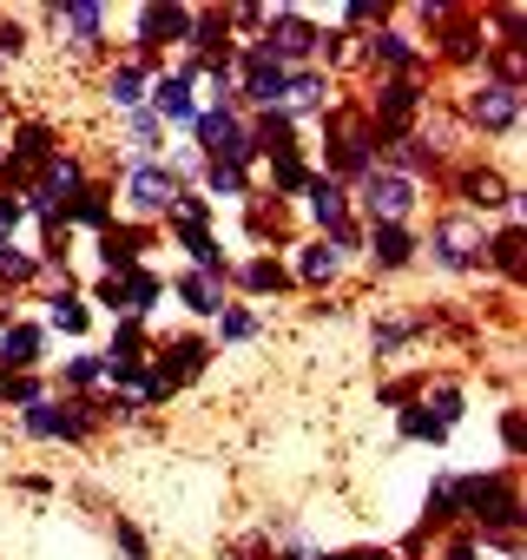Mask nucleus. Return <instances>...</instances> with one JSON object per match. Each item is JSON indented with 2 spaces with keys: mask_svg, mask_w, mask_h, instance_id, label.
<instances>
[{
  "mask_svg": "<svg viewBox=\"0 0 527 560\" xmlns=\"http://www.w3.org/2000/svg\"><path fill=\"white\" fill-rule=\"evenodd\" d=\"M475 119H481V126H494V132H501V126H514V93H501V86H494V93H481V100H475Z\"/></svg>",
  "mask_w": 527,
  "mask_h": 560,
  "instance_id": "1",
  "label": "nucleus"
},
{
  "mask_svg": "<svg viewBox=\"0 0 527 560\" xmlns=\"http://www.w3.org/2000/svg\"><path fill=\"white\" fill-rule=\"evenodd\" d=\"M475 244H481V224H468V218H455V224L442 231V257H448V264H461Z\"/></svg>",
  "mask_w": 527,
  "mask_h": 560,
  "instance_id": "2",
  "label": "nucleus"
},
{
  "mask_svg": "<svg viewBox=\"0 0 527 560\" xmlns=\"http://www.w3.org/2000/svg\"><path fill=\"white\" fill-rule=\"evenodd\" d=\"M370 205H376V211H409V185H402V178H376V185H370Z\"/></svg>",
  "mask_w": 527,
  "mask_h": 560,
  "instance_id": "3",
  "label": "nucleus"
},
{
  "mask_svg": "<svg viewBox=\"0 0 527 560\" xmlns=\"http://www.w3.org/2000/svg\"><path fill=\"white\" fill-rule=\"evenodd\" d=\"M145 34H152V40H159V34H185L178 8H145Z\"/></svg>",
  "mask_w": 527,
  "mask_h": 560,
  "instance_id": "4",
  "label": "nucleus"
},
{
  "mask_svg": "<svg viewBox=\"0 0 527 560\" xmlns=\"http://www.w3.org/2000/svg\"><path fill=\"white\" fill-rule=\"evenodd\" d=\"M198 126H204V139H211V145H237V126H231V113H204Z\"/></svg>",
  "mask_w": 527,
  "mask_h": 560,
  "instance_id": "5",
  "label": "nucleus"
},
{
  "mask_svg": "<svg viewBox=\"0 0 527 560\" xmlns=\"http://www.w3.org/2000/svg\"><path fill=\"white\" fill-rule=\"evenodd\" d=\"M132 191H139V205H159V198L172 191V178H159V172H139V178H132Z\"/></svg>",
  "mask_w": 527,
  "mask_h": 560,
  "instance_id": "6",
  "label": "nucleus"
},
{
  "mask_svg": "<svg viewBox=\"0 0 527 560\" xmlns=\"http://www.w3.org/2000/svg\"><path fill=\"white\" fill-rule=\"evenodd\" d=\"M34 435H73V416H60V409H34Z\"/></svg>",
  "mask_w": 527,
  "mask_h": 560,
  "instance_id": "7",
  "label": "nucleus"
},
{
  "mask_svg": "<svg viewBox=\"0 0 527 560\" xmlns=\"http://www.w3.org/2000/svg\"><path fill=\"white\" fill-rule=\"evenodd\" d=\"M60 14H67V27H80V34L99 27V8H93V0H73V8H60Z\"/></svg>",
  "mask_w": 527,
  "mask_h": 560,
  "instance_id": "8",
  "label": "nucleus"
},
{
  "mask_svg": "<svg viewBox=\"0 0 527 560\" xmlns=\"http://www.w3.org/2000/svg\"><path fill=\"white\" fill-rule=\"evenodd\" d=\"M304 270L317 277V284H324V277H337V250H324V244H317V250L304 257Z\"/></svg>",
  "mask_w": 527,
  "mask_h": 560,
  "instance_id": "9",
  "label": "nucleus"
},
{
  "mask_svg": "<svg viewBox=\"0 0 527 560\" xmlns=\"http://www.w3.org/2000/svg\"><path fill=\"white\" fill-rule=\"evenodd\" d=\"M244 284H250V291H271V284H278V264H250Z\"/></svg>",
  "mask_w": 527,
  "mask_h": 560,
  "instance_id": "10",
  "label": "nucleus"
},
{
  "mask_svg": "<svg viewBox=\"0 0 527 560\" xmlns=\"http://www.w3.org/2000/svg\"><path fill=\"white\" fill-rule=\"evenodd\" d=\"M159 106H165L172 119H185V113H191V106H185V86H165V93H159Z\"/></svg>",
  "mask_w": 527,
  "mask_h": 560,
  "instance_id": "11",
  "label": "nucleus"
},
{
  "mask_svg": "<svg viewBox=\"0 0 527 560\" xmlns=\"http://www.w3.org/2000/svg\"><path fill=\"white\" fill-rule=\"evenodd\" d=\"M224 337H231V343H244V337H250V317H244V311H231V317H224Z\"/></svg>",
  "mask_w": 527,
  "mask_h": 560,
  "instance_id": "12",
  "label": "nucleus"
},
{
  "mask_svg": "<svg viewBox=\"0 0 527 560\" xmlns=\"http://www.w3.org/2000/svg\"><path fill=\"white\" fill-rule=\"evenodd\" d=\"M34 350H40V337H34V330H21V337L8 343V357H34Z\"/></svg>",
  "mask_w": 527,
  "mask_h": 560,
  "instance_id": "13",
  "label": "nucleus"
}]
</instances>
